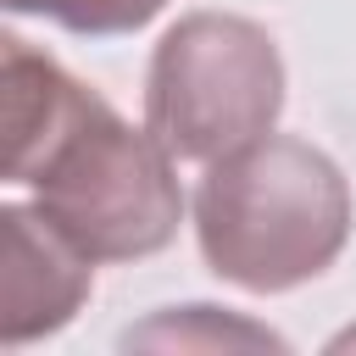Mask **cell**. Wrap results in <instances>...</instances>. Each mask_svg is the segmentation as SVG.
Wrapping results in <instances>:
<instances>
[{
  "mask_svg": "<svg viewBox=\"0 0 356 356\" xmlns=\"http://www.w3.org/2000/svg\"><path fill=\"white\" fill-rule=\"evenodd\" d=\"M150 345V339H167V345H278V334L267 328H250V323H234V317H211V306H184L178 317H161L139 334H128V345Z\"/></svg>",
  "mask_w": 356,
  "mask_h": 356,
  "instance_id": "obj_6",
  "label": "cell"
},
{
  "mask_svg": "<svg viewBox=\"0 0 356 356\" xmlns=\"http://www.w3.org/2000/svg\"><path fill=\"white\" fill-rule=\"evenodd\" d=\"M11 11H33L50 17L72 33H128L139 22H150L167 0H6Z\"/></svg>",
  "mask_w": 356,
  "mask_h": 356,
  "instance_id": "obj_5",
  "label": "cell"
},
{
  "mask_svg": "<svg viewBox=\"0 0 356 356\" xmlns=\"http://www.w3.org/2000/svg\"><path fill=\"white\" fill-rule=\"evenodd\" d=\"M0 134L6 178L33 189V206L95 261L150 256L178 234V156L22 39L0 56Z\"/></svg>",
  "mask_w": 356,
  "mask_h": 356,
  "instance_id": "obj_1",
  "label": "cell"
},
{
  "mask_svg": "<svg viewBox=\"0 0 356 356\" xmlns=\"http://www.w3.org/2000/svg\"><path fill=\"white\" fill-rule=\"evenodd\" d=\"M95 284V256L39 206L0 217V345H28L72 323Z\"/></svg>",
  "mask_w": 356,
  "mask_h": 356,
  "instance_id": "obj_4",
  "label": "cell"
},
{
  "mask_svg": "<svg viewBox=\"0 0 356 356\" xmlns=\"http://www.w3.org/2000/svg\"><path fill=\"white\" fill-rule=\"evenodd\" d=\"M350 228V189L339 167L284 134H261L217 161L195 189L200 256L239 289H295L317 278Z\"/></svg>",
  "mask_w": 356,
  "mask_h": 356,
  "instance_id": "obj_2",
  "label": "cell"
},
{
  "mask_svg": "<svg viewBox=\"0 0 356 356\" xmlns=\"http://www.w3.org/2000/svg\"><path fill=\"white\" fill-rule=\"evenodd\" d=\"M284 106V61L267 28L195 11L150 56L145 128L178 161H217L273 128Z\"/></svg>",
  "mask_w": 356,
  "mask_h": 356,
  "instance_id": "obj_3",
  "label": "cell"
},
{
  "mask_svg": "<svg viewBox=\"0 0 356 356\" xmlns=\"http://www.w3.org/2000/svg\"><path fill=\"white\" fill-rule=\"evenodd\" d=\"M339 345H356V328H350V334H345V339H339Z\"/></svg>",
  "mask_w": 356,
  "mask_h": 356,
  "instance_id": "obj_7",
  "label": "cell"
}]
</instances>
